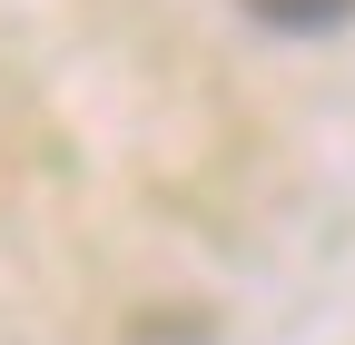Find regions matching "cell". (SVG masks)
<instances>
[{
	"instance_id": "6da1fadb",
	"label": "cell",
	"mask_w": 355,
	"mask_h": 345,
	"mask_svg": "<svg viewBox=\"0 0 355 345\" xmlns=\"http://www.w3.org/2000/svg\"><path fill=\"white\" fill-rule=\"evenodd\" d=\"M247 20H266V30H296V39H316V30H345V20H355V0H247Z\"/></svg>"
}]
</instances>
